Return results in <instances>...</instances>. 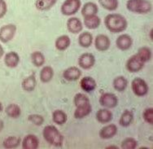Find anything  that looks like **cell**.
Masks as SVG:
<instances>
[{
  "instance_id": "obj_31",
  "label": "cell",
  "mask_w": 153,
  "mask_h": 149,
  "mask_svg": "<svg viewBox=\"0 0 153 149\" xmlns=\"http://www.w3.org/2000/svg\"><path fill=\"white\" fill-rule=\"evenodd\" d=\"M134 121V113L132 111L130 110H126L121 114L120 120H119V124L122 127H128L132 124Z\"/></svg>"
},
{
  "instance_id": "obj_5",
  "label": "cell",
  "mask_w": 153,
  "mask_h": 149,
  "mask_svg": "<svg viewBox=\"0 0 153 149\" xmlns=\"http://www.w3.org/2000/svg\"><path fill=\"white\" fill-rule=\"evenodd\" d=\"M82 7L81 0H65L60 7V12L64 16H73L78 12Z\"/></svg>"
},
{
  "instance_id": "obj_37",
  "label": "cell",
  "mask_w": 153,
  "mask_h": 149,
  "mask_svg": "<svg viewBox=\"0 0 153 149\" xmlns=\"http://www.w3.org/2000/svg\"><path fill=\"white\" fill-rule=\"evenodd\" d=\"M28 120L32 124L38 126H41L44 123V117L39 114H31L28 117Z\"/></svg>"
},
{
  "instance_id": "obj_39",
  "label": "cell",
  "mask_w": 153,
  "mask_h": 149,
  "mask_svg": "<svg viewBox=\"0 0 153 149\" xmlns=\"http://www.w3.org/2000/svg\"><path fill=\"white\" fill-rule=\"evenodd\" d=\"M7 12V5L5 0H0V19H2L6 15Z\"/></svg>"
},
{
  "instance_id": "obj_36",
  "label": "cell",
  "mask_w": 153,
  "mask_h": 149,
  "mask_svg": "<svg viewBox=\"0 0 153 149\" xmlns=\"http://www.w3.org/2000/svg\"><path fill=\"white\" fill-rule=\"evenodd\" d=\"M90 102V99L86 95L83 93H77L75 95V96L74 98V104L76 107L79 105H82V104H84L85 103Z\"/></svg>"
},
{
  "instance_id": "obj_17",
  "label": "cell",
  "mask_w": 153,
  "mask_h": 149,
  "mask_svg": "<svg viewBox=\"0 0 153 149\" xmlns=\"http://www.w3.org/2000/svg\"><path fill=\"white\" fill-rule=\"evenodd\" d=\"M67 29L71 34H78L82 30L83 25L77 17H70L67 21Z\"/></svg>"
},
{
  "instance_id": "obj_14",
  "label": "cell",
  "mask_w": 153,
  "mask_h": 149,
  "mask_svg": "<svg viewBox=\"0 0 153 149\" xmlns=\"http://www.w3.org/2000/svg\"><path fill=\"white\" fill-rule=\"evenodd\" d=\"M116 45L119 50L121 51H127L133 45V39L129 34H121L117 38Z\"/></svg>"
},
{
  "instance_id": "obj_11",
  "label": "cell",
  "mask_w": 153,
  "mask_h": 149,
  "mask_svg": "<svg viewBox=\"0 0 153 149\" xmlns=\"http://www.w3.org/2000/svg\"><path fill=\"white\" fill-rule=\"evenodd\" d=\"M82 76V71L79 68L76 66H72L66 69L63 73V77L68 82H75L77 81Z\"/></svg>"
},
{
  "instance_id": "obj_1",
  "label": "cell",
  "mask_w": 153,
  "mask_h": 149,
  "mask_svg": "<svg viewBox=\"0 0 153 149\" xmlns=\"http://www.w3.org/2000/svg\"><path fill=\"white\" fill-rule=\"evenodd\" d=\"M104 25L108 31L113 34L124 32L127 29L128 22L126 18L121 14L112 13L107 15L104 18Z\"/></svg>"
},
{
  "instance_id": "obj_19",
  "label": "cell",
  "mask_w": 153,
  "mask_h": 149,
  "mask_svg": "<svg viewBox=\"0 0 153 149\" xmlns=\"http://www.w3.org/2000/svg\"><path fill=\"white\" fill-rule=\"evenodd\" d=\"M20 63V56L15 51H9L4 56V64L8 68L17 67Z\"/></svg>"
},
{
  "instance_id": "obj_41",
  "label": "cell",
  "mask_w": 153,
  "mask_h": 149,
  "mask_svg": "<svg viewBox=\"0 0 153 149\" xmlns=\"http://www.w3.org/2000/svg\"><path fill=\"white\" fill-rule=\"evenodd\" d=\"M3 127H4V122H3V121L0 119V132L3 130Z\"/></svg>"
},
{
  "instance_id": "obj_20",
  "label": "cell",
  "mask_w": 153,
  "mask_h": 149,
  "mask_svg": "<svg viewBox=\"0 0 153 149\" xmlns=\"http://www.w3.org/2000/svg\"><path fill=\"white\" fill-rule=\"evenodd\" d=\"M36 85H37V81L34 74L26 77L21 82V87L26 92H32L34 91Z\"/></svg>"
},
{
  "instance_id": "obj_34",
  "label": "cell",
  "mask_w": 153,
  "mask_h": 149,
  "mask_svg": "<svg viewBox=\"0 0 153 149\" xmlns=\"http://www.w3.org/2000/svg\"><path fill=\"white\" fill-rule=\"evenodd\" d=\"M138 55L140 58L145 62L147 63L149 60H151V59L152 57V50L147 47H142L138 50Z\"/></svg>"
},
{
  "instance_id": "obj_6",
  "label": "cell",
  "mask_w": 153,
  "mask_h": 149,
  "mask_svg": "<svg viewBox=\"0 0 153 149\" xmlns=\"http://www.w3.org/2000/svg\"><path fill=\"white\" fill-rule=\"evenodd\" d=\"M145 64L146 63L137 54H135L128 59L126 64V68L130 73H135L141 71L144 68Z\"/></svg>"
},
{
  "instance_id": "obj_33",
  "label": "cell",
  "mask_w": 153,
  "mask_h": 149,
  "mask_svg": "<svg viewBox=\"0 0 153 149\" xmlns=\"http://www.w3.org/2000/svg\"><path fill=\"white\" fill-rule=\"evenodd\" d=\"M100 6L103 8L106 9L108 11L112 12L117 10L119 6V1L118 0H98Z\"/></svg>"
},
{
  "instance_id": "obj_42",
  "label": "cell",
  "mask_w": 153,
  "mask_h": 149,
  "mask_svg": "<svg viewBox=\"0 0 153 149\" xmlns=\"http://www.w3.org/2000/svg\"><path fill=\"white\" fill-rule=\"evenodd\" d=\"M107 149H112V148H116V149H118L119 148V147H117V146H108V147H106Z\"/></svg>"
},
{
  "instance_id": "obj_28",
  "label": "cell",
  "mask_w": 153,
  "mask_h": 149,
  "mask_svg": "<svg viewBox=\"0 0 153 149\" xmlns=\"http://www.w3.org/2000/svg\"><path fill=\"white\" fill-rule=\"evenodd\" d=\"M127 86H128V81L123 76H118L115 77L112 82L113 88L119 92H123L127 88Z\"/></svg>"
},
{
  "instance_id": "obj_9",
  "label": "cell",
  "mask_w": 153,
  "mask_h": 149,
  "mask_svg": "<svg viewBox=\"0 0 153 149\" xmlns=\"http://www.w3.org/2000/svg\"><path fill=\"white\" fill-rule=\"evenodd\" d=\"M94 64H95V57L91 53H83L78 58V65L80 68L85 70L91 69V68H93Z\"/></svg>"
},
{
  "instance_id": "obj_12",
  "label": "cell",
  "mask_w": 153,
  "mask_h": 149,
  "mask_svg": "<svg viewBox=\"0 0 153 149\" xmlns=\"http://www.w3.org/2000/svg\"><path fill=\"white\" fill-rule=\"evenodd\" d=\"M117 126L114 124H108L107 126H103L99 133L100 137L102 139H110L114 137L117 134Z\"/></svg>"
},
{
  "instance_id": "obj_22",
  "label": "cell",
  "mask_w": 153,
  "mask_h": 149,
  "mask_svg": "<svg viewBox=\"0 0 153 149\" xmlns=\"http://www.w3.org/2000/svg\"><path fill=\"white\" fill-rule=\"evenodd\" d=\"M71 44L70 38L68 35H61L56 38L55 42V46L58 51H64L69 47Z\"/></svg>"
},
{
  "instance_id": "obj_4",
  "label": "cell",
  "mask_w": 153,
  "mask_h": 149,
  "mask_svg": "<svg viewBox=\"0 0 153 149\" xmlns=\"http://www.w3.org/2000/svg\"><path fill=\"white\" fill-rule=\"evenodd\" d=\"M131 89L133 93L138 97L145 96L149 91L147 82L141 77H135L131 82Z\"/></svg>"
},
{
  "instance_id": "obj_26",
  "label": "cell",
  "mask_w": 153,
  "mask_h": 149,
  "mask_svg": "<svg viewBox=\"0 0 153 149\" xmlns=\"http://www.w3.org/2000/svg\"><path fill=\"white\" fill-rule=\"evenodd\" d=\"M56 3L57 0H36L35 7L38 11L44 12L52 8Z\"/></svg>"
},
{
  "instance_id": "obj_16",
  "label": "cell",
  "mask_w": 153,
  "mask_h": 149,
  "mask_svg": "<svg viewBox=\"0 0 153 149\" xmlns=\"http://www.w3.org/2000/svg\"><path fill=\"white\" fill-rule=\"evenodd\" d=\"M21 147L23 149H37L39 147V139L34 135H28L25 136L21 141Z\"/></svg>"
},
{
  "instance_id": "obj_8",
  "label": "cell",
  "mask_w": 153,
  "mask_h": 149,
  "mask_svg": "<svg viewBox=\"0 0 153 149\" xmlns=\"http://www.w3.org/2000/svg\"><path fill=\"white\" fill-rule=\"evenodd\" d=\"M99 102L103 108H114L118 104V98L115 94L107 92L100 95Z\"/></svg>"
},
{
  "instance_id": "obj_25",
  "label": "cell",
  "mask_w": 153,
  "mask_h": 149,
  "mask_svg": "<svg viewBox=\"0 0 153 149\" xmlns=\"http://www.w3.org/2000/svg\"><path fill=\"white\" fill-rule=\"evenodd\" d=\"M39 77L42 82L48 83L54 77V69L51 66H44L41 69Z\"/></svg>"
},
{
  "instance_id": "obj_29",
  "label": "cell",
  "mask_w": 153,
  "mask_h": 149,
  "mask_svg": "<svg viewBox=\"0 0 153 149\" xmlns=\"http://www.w3.org/2000/svg\"><path fill=\"white\" fill-rule=\"evenodd\" d=\"M98 12H99V7H98L97 4L92 3V2L85 3L83 5L82 11H81L83 16H91V15H97Z\"/></svg>"
},
{
  "instance_id": "obj_21",
  "label": "cell",
  "mask_w": 153,
  "mask_h": 149,
  "mask_svg": "<svg viewBox=\"0 0 153 149\" xmlns=\"http://www.w3.org/2000/svg\"><path fill=\"white\" fill-rule=\"evenodd\" d=\"M101 24V20L97 15H91L84 16V25L89 29H95L99 28Z\"/></svg>"
},
{
  "instance_id": "obj_40",
  "label": "cell",
  "mask_w": 153,
  "mask_h": 149,
  "mask_svg": "<svg viewBox=\"0 0 153 149\" xmlns=\"http://www.w3.org/2000/svg\"><path fill=\"white\" fill-rule=\"evenodd\" d=\"M4 55V49H3V47H2V45L0 44V59L2 58Z\"/></svg>"
},
{
  "instance_id": "obj_23",
  "label": "cell",
  "mask_w": 153,
  "mask_h": 149,
  "mask_svg": "<svg viewBox=\"0 0 153 149\" xmlns=\"http://www.w3.org/2000/svg\"><path fill=\"white\" fill-rule=\"evenodd\" d=\"M93 43V35L90 32H83L78 37V44L83 48H88Z\"/></svg>"
},
{
  "instance_id": "obj_30",
  "label": "cell",
  "mask_w": 153,
  "mask_h": 149,
  "mask_svg": "<svg viewBox=\"0 0 153 149\" xmlns=\"http://www.w3.org/2000/svg\"><path fill=\"white\" fill-rule=\"evenodd\" d=\"M5 112L11 118L16 119L21 115V108L16 104H11L7 106L5 108Z\"/></svg>"
},
{
  "instance_id": "obj_32",
  "label": "cell",
  "mask_w": 153,
  "mask_h": 149,
  "mask_svg": "<svg viewBox=\"0 0 153 149\" xmlns=\"http://www.w3.org/2000/svg\"><path fill=\"white\" fill-rule=\"evenodd\" d=\"M30 57H31V61H32L33 64L38 68L44 65L45 62H46L44 55L41 51H33L31 54Z\"/></svg>"
},
{
  "instance_id": "obj_24",
  "label": "cell",
  "mask_w": 153,
  "mask_h": 149,
  "mask_svg": "<svg viewBox=\"0 0 153 149\" xmlns=\"http://www.w3.org/2000/svg\"><path fill=\"white\" fill-rule=\"evenodd\" d=\"M52 121L53 122L58 126H63L64 124L67 122L68 121V116L65 111L57 109L53 112L52 113Z\"/></svg>"
},
{
  "instance_id": "obj_7",
  "label": "cell",
  "mask_w": 153,
  "mask_h": 149,
  "mask_svg": "<svg viewBox=\"0 0 153 149\" xmlns=\"http://www.w3.org/2000/svg\"><path fill=\"white\" fill-rule=\"evenodd\" d=\"M16 26L13 24L5 25L0 28V41L3 43H7L12 41L16 33Z\"/></svg>"
},
{
  "instance_id": "obj_2",
  "label": "cell",
  "mask_w": 153,
  "mask_h": 149,
  "mask_svg": "<svg viewBox=\"0 0 153 149\" xmlns=\"http://www.w3.org/2000/svg\"><path fill=\"white\" fill-rule=\"evenodd\" d=\"M42 136L46 142L54 147H62L64 143V136L55 126L48 125L45 126L42 131Z\"/></svg>"
},
{
  "instance_id": "obj_35",
  "label": "cell",
  "mask_w": 153,
  "mask_h": 149,
  "mask_svg": "<svg viewBox=\"0 0 153 149\" xmlns=\"http://www.w3.org/2000/svg\"><path fill=\"white\" fill-rule=\"evenodd\" d=\"M138 146V142L134 138H126L121 142V148L122 149H135Z\"/></svg>"
},
{
  "instance_id": "obj_15",
  "label": "cell",
  "mask_w": 153,
  "mask_h": 149,
  "mask_svg": "<svg viewBox=\"0 0 153 149\" xmlns=\"http://www.w3.org/2000/svg\"><path fill=\"white\" fill-rule=\"evenodd\" d=\"M80 86L86 93H91L96 89L97 83L92 77H84L80 80Z\"/></svg>"
},
{
  "instance_id": "obj_3",
  "label": "cell",
  "mask_w": 153,
  "mask_h": 149,
  "mask_svg": "<svg viewBox=\"0 0 153 149\" xmlns=\"http://www.w3.org/2000/svg\"><path fill=\"white\" fill-rule=\"evenodd\" d=\"M126 8L133 13L143 15L149 13L152 9V6L148 0H128Z\"/></svg>"
},
{
  "instance_id": "obj_27",
  "label": "cell",
  "mask_w": 153,
  "mask_h": 149,
  "mask_svg": "<svg viewBox=\"0 0 153 149\" xmlns=\"http://www.w3.org/2000/svg\"><path fill=\"white\" fill-rule=\"evenodd\" d=\"M21 139L19 136H9L3 142V146L5 148H16L21 145Z\"/></svg>"
},
{
  "instance_id": "obj_13",
  "label": "cell",
  "mask_w": 153,
  "mask_h": 149,
  "mask_svg": "<svg viewBox=\"0 0 153 149\" xmlns=\"http://www.w3.org/2000/svg\"><path fill=\"white\" fill-rule=\"evenodd\" d=\"M92 112V106L91 103H85L84 104L76 107V110L74 111V117L75 119H83L85 117L91 114Z\"/></svg>"
},
{
  "instance_id": "obj_18",
  "label": "cell",
  "mask_w": 153,
  "mask_h": 149,
  "mask_svg": "<svg viewBox=\"0 0 153 149\" xmlns=\"http://www.w3.org/2000/svg\"><path fill=\"white\" fill-rule=\"evenodd\" d=\"M113 114L109 108H101L96 112V119L101 124H108L112 120Z\"/></svg>"
},
{
  "instance_id": "obj_38",
  "label": "cell",
  "mask_w": 153,
  "mask_h": 149,
  "mask_svg": "<svg viewBox=\"0 0 153 149\" xmlns=\"http://www.w3.org/2000/svg\"><path fill=\"white\" fill-rule=\"evenodd\" d=\"M143 120L149 125H153V108H148L145 109L143 113Z\"/></svg>"
},
{
  "instance_id": "obj_10",
  "label": "cell",
  "mask_w": 153,
  "mask_h": 149,
  "mask_svg": "<svg viewBox=\"0 0 153 149\" xmlns=\"http://www.w3.org/2000/svg\"><path fill=\"white\" fill-rule=\"evenodd\" d=\"M111 46L110 38L105 34H99L94 39V47L99 51H106Z\"/></svg>"
},
{
  "instance_id": "obj_43",
  "label": "cell",
  "mask_w": 153,
  "mask_h": 149,
  "mask_svg": "<svg viewBox=\"0 0 153 149\" xmlns=\"http://www.w3.org/2000/svg\"><path fill=\"white\" fill-rule=\"evenodd\" d=\"M3 104H2V103L0 102V112H3Z\"/></svg>"
}]
</instances>
